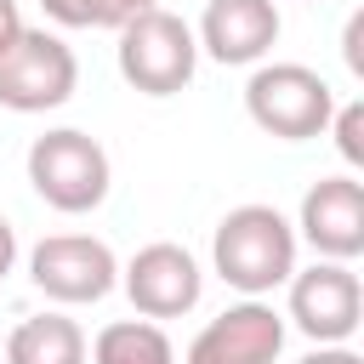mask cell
Listing matches in <instances>:
<instances>
[{
	"label": "cell",
	"instance_id": "obj_8",
	"mask_svg": "<svg viewBox=\"0 0 364 364\" xmlns=\"http://www.w3.org/2000/svg\"><path fill=\"white\" fill-rule=\"evenodd\" d=\"M119 284H125L136 318H154V324H159V318H182V313L199 307V296H205V267H199V256H193L188 245L154 239V245H142V250L119 267Z\"/></svg>",
	"mask_w": 364,
	"mask_h": 364
},
{
	"label": "cell",
	"instance_id": "obj_7",
	"mask_svg": "<svg viewBox=\"0 0 364 364\" xmlns=\"http://www.w3.org/2000/svg\"><path fill=\"white\" fill-rule=\"evenodd\" d=\"M284 284H290L284 324H296L313 347L358 336V324H364V284H358L353 262H324L318 256L313 267H296Z\"/></svg>",
	"mask_w": 364,
	"mask_h": 364
},
{
	"label": "cell",
	"instance_id": "obj_20",
	"mask_svg": "<svg viewBox=\"0 0 364 364\" xmlns=\"http://www.w3.org/2000/svg\"><path fill=\"white\" fill-rule=\"evenodd\" d=\"M148 6H159V0H108V28H119L125 17H136V11H148Z\"/></svg>",
	"mask_w": 364,
	"mask_h": 364
},
{
	"label": "cell",
	"instance_id": "obj_17",
	"mask_svg": "<svg viewBox=\"0 0 364 364\" xmlns=\"http://www.w3.org/2000/svg\"><path fill=\"white\" fill-rule=\"evenodd\" d=\"M17 34H23V11H17V0H0V51H6Z\"/></svg>",
	"mask_w": 364,
	"mask_h": 364
},
{
	"label": "cell",
	"instance_id": "obj_14",
	"mask_svg": "<svg viewBox=\"0 0 364 364\" xmlns=\"http://www.w3.org/2000/svg\"><path fill=\"white\" fill-rule=\"evenodd\" d=\"M324 131L336 136V154L347 165H364V102H336V114H330Z\"/></svg>",
	"mask_w": 364,
	"mask_h": 364
},
{
	"label": "cell",
	"instance_id": "obj_9",
	"mask_svg": "<svg viewBox=\"0 0 364 364\" xmlns=\"http://www.w3.org/2000/svg\"><path fill=\"white\" fill-rule=\"evenodd\" d=\"M284 336L290 324L267 296H239L188 341L182 364H279Z\"/></svg>",
	"mask_w": 364,
	"mask_h": 364
},
{
	"label": "cell",
	"instance_id": "obj_13",
	"mask_svg": "<svg viewBox=\"0 0 364 364\" xmlns=\"http://www.w3.org/2000/svg\"><path fill=\"white\" fill-rule=\"evenodd\" d=\"M85 364H176V347L154 318H114L97 330Z\"/></svg>",
	"mask_w": 364,
	"mask_h": 364
},
{
	"label": "cell",
	"instance_id": "obj_5",
	"mask_svg": "<svg viewBox=\"0 0 364 364\" xmlns=\"http://www.w3.org/2000/svg\"><path fill=\"white\" fill-rule=\"evenodd\" d=\"M80 85V57L63 34L28 28L0 51V108L11 114H51L74 97Z\"/></svg>",
	"mask_w": 364,
	"mask_h": 364
},
{
	"label": "cell",
	"instance_id": "obj_16",
	"mask_svg": "<svg viewBox=\"0 0 364 364\" xmlns=\"http://www.w3.org/2000/svg\"><path fill=\"white\" fill-rule=\"evenodd\" d=\"M296 364H364L347 341H324V347H313V353H301Z\"/></svg>",
	"mask_w": 364,
	"mask_h": 364
},
{
	"label": "cell",
	"instance_id": "obj_2",
	"mask_svg": "<svg viewBox=\"0 0 364 364\" xmlns=\"http://www.w3.org/2000/svg\"><path fill=\"white\" fill-rule=\"evenodd\" d=\"M245 114L279 142H313L336 114V91L307 63H256L245 80Z\"/></svg>",
	"mask_w": 364,
	"mask_h": 364
},
{
	"label": "cell",
	"instance_id": "obj_18",
	"mask_svg": "<svg viewBox=\"0 0 364 364\" xmlns=\"http://www.w3.org/2000/svg\"><path fill=\"white\" fill-rule=\"evenodd\" d=\"M11 267H17V228L0 216V279H6Z\"/></svg>",
	"mask_w": 364,
	"mask_h": 364
},
{
	"label": "cell",
	"instance_id": "obj_19",
	"mask_svg": "<svg viewBox=\"0 0 364 364\" xmlns=\"http://www.w3.org/2000/svg\"><path fill=\"white\" fill-rule=\"evenodd\" d=\"M358 28H364V17L353 11V17H347V40H341V51H347V68H353V74L364 68V57H358Z\"/></svg>",
	"mask_w": 364,
	"mask_h": 364
},
{
	"label": "cell",
	"instance_id": "obj_4",
	"mask_svg": "<svg viewBox=\"0 0 364 364\" xmlns=\"http://www.w3.org/2000/svg\"><path fill=\"white\" fill-rule=\"evenodd\" d=\"M114 57H119V74H125L131 91H142V97H176L193 80V68H199V40H193V28L176 11L148 6V11H136V17L119 23Z\"/></svg>",
	"mask_w": 364,
	"mask_h": 364
},
{
	"label": "cell",
	"instance_id": "obj_6",
	"mask_svg": "<svg viewBox=\"0 0 364 364\" xmlns=\"http://www.w3.org/2000/svg\"><path fill=\"white\" fill-rule=\"evenodd\" d=\"M28 279L57 307H91L119 284V256L91 233H46L28 250Z\"/></svg>",
	"mask_w": 364,
	"mask_h": 364
},
{
	"label": "cell",
	"instance_id": "obj_3",
	"mask_svg": "<svg viewBox=\"0 0 364 364\" xmlns=\"http://www.w3.org/2000/svg\"><path fill=\"white\" fill-rule=\"evenodd\" d=\"M28 182L34 193L63 210V216H85L108 199L114 188V165H108V148L91 136V131H74V125H57L46 136L28 142Z\"/></svg>",
	"mask_w": 364,
	"mask_h": 364
},
{
	"label": "cell",
	"instance_id": "obj_10",
	"mask_svg": "<svg viewBox=\"0 0 364 364\" xmlns=\"http://www.w3.org/2000/svg\"><path fill=\"white\" fill-rule=\"evenodd\" d=\"M279 0H205L199 11V57L222 68H256L279 46Z\"/></svg>",
	"mask_w": 364,
	"mask_h": 364
},
{
	"label": "cell",
	"instance_id": "obj_1",
	"mask_svg": "<svg viewBox=\"0 0 364 364\" xmlns=\"http://www.w3.org/2000/svg\"><path fill=\"white\" fill-rule=\"evenodd\" d=\"M296 222L279 205H233L210 233V267L239 296H273L296 273Z\"/></svg>",
	"mask_w": 364,
	"mask_h": 364
},
{
	"label": "cell",
	"instance_id": "obj_11",
	"mask_svg": "<svg viewBox=\"0 0 364 364\" xmlns=\"http://www.w3.org/2000/svg\"><path fill=\"white\" fill-rule=\"evenodd\" d=\"M296 239H307L324 262L364 256V182L358 176H318L301 193Z\"/></svg>",
	"mask_w": 364,
	"mask_h": 364
},
{
	"label": "cell",
	"instance_id": "obj_15",
	"mask_svg": "<svg viewBox=\"0 0 364 364\" xmlns=\"http://www.w3.org/2000/svg\"><path fill=\"white\" fill-rule=\"evenodd\" d=\"M57 28H108V0H40Z\"/></svg>",
	"mask_w": 364,
	"mask_h": 364
},
{
	"label": "cell",
	"instance_id": "obj_12",
	"mask_svg": "<svg viewBox=\"0 0 364 364\" xmlns=\"http://www.w3.org/2000/svg\"><path fill=\"white\" fill-rule=\"evenodd\" d=\"M6 364H85L91 341L68 313H34L6 336Z\"/></svg>",
	"mask_w": 364,
	"mask_h": 364
},
{
	"label": "cell",
	"instance_id": "obj_21",
	"mask_svg": "<svg viewBox=\"0 0 364 364\" xmlns=\"http://www.w3.org/2000/svg\"><path fill=\"white\" fill-rule=\"evenodd\" d=\"M0 364H6V353H0Z\"/></svg>",
	"mask_w": 364,
	"mask_h": 364
}]
</instances>
